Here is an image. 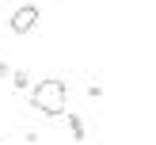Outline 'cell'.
<instances>
[{"label": "cell", "mask_w": 156, "mask_h": 145, "mask_svg": "<svg viewBox=\"0 0 156 145\" xmlns=\"http://www.w3.org/2000/svg\"><path fill=\"white\" fill-rule=\"evenodd\" d=\"M8 76H12V69H8L4 61H0V80H8Z\"/></svg>", "instance_id": "5"}, {"label": "cell", "mask_w": 156, "mask_h": 145, "mask_svg": "<svg viewBox=\"0 0 156 145\" xmlns=\"http://www.w3.org/2000/svg\"><path fill=\"white\" fill-rule=\"evenodd\" d=\"M30 107L46 118H61L69 114V84L57 80V76H46V80L30 84Z\"/></svg>", "instance_id": "1"}, {"label": "cell", "mask_w": 156, "mask_h": 145, "mask_svg": "<svg viewBox=\"0 0 156 145\" xmlns=\"http://www.w3.org/2000/svg\"><path fill=\"white\" fill-rule=\"evenodd\" d=\"M38 19H42L38 4H19L12 12V19H8V27H12V34H30V31L38 27Z\"/></svg>", "instance_id": "2"}, {"label": "cell", "mask_w": 156, "mask_h": 145, "mask_svg": "<svg viewBox=\"0 0 156 145\" xmlns=\"http://www.w3.org/2000/svg\"><path fill=\"white\" fill-rule=\"evenodd\" d=\"M30 84H34V80H30V73H27V69H15V73H12V88L30 92Z\"/></svg>", "instance_id": "4"}, {"label": "cell", "mask_w": 156, "mask_h": 145, "mask_svg": "<svg viewBox=\"0 0 156 145\" xmlns=\"http://www.w3.org/2000/svg\"><path fill=\"white\" fill-rule=\"evenodd\" d=\"M65 122H69V134H73V141H84V137H88V126H84L80 114H65Z\"/></svg>", "instance_id": "3"}]
</instances>
